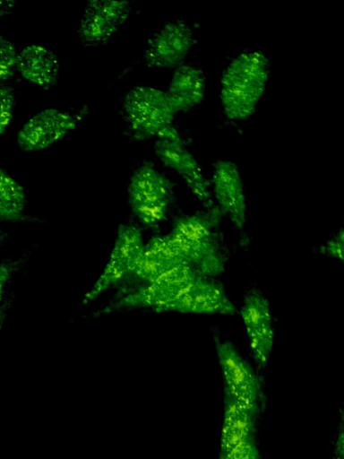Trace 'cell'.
Returning a JSON list of instances; mask_svg holds the SVG:
<instances>
[{
    "label": "cell",
    "mask_w": 344,
    "mask_h": 459,
    "mask_svg": "<svg viewBox=\"0 0 344 459\" xmlns=\"http://www.w3.org/2000/svg\"><path fill=\"white\" fill-rule=\"evenodd\" d=\"M271 70L261 50H245L230 59L220 78L219 100L229 122L247 120L256 111Z\"/></svg>",
    "instance_id": "obj_1"
},
{
    "label": "cell",
    "mask_w": 344,
    "mask_h": 459,
    "mask_svg": "<svg viewBox=\"0 0 344 459\" xmlns=\"http://www.w3.org/2000/svg\"><path fill=\"white\" fill-rule=\"evenodd\" d=\"M223 215L217 209L176 218L168 233L186 264L197 273L214 278L224 273L227 254L219 232Z\"/></svg>",
    "instance_id": "obj_2"
},
{
    "label": "cell",
    "mask_w": 344,
    "mask_h": 459,
    "mask_svg": "<svg viewBox=\"0 0 344 459\" xmlns=\"http://www.w3.org/2000/svg\"><path fill=\"white\" fill-rule=\"evenodd\" d=\"M126 195L133 217L149 229L167 221L177 202L175 184L147 160L133 171Z\"/></svg>",
    "instance_id": "obj_3"
},
{
    "label": "cell",
    "mask_w": 344,
    "mask_h": 459,
    "mask_svg": "<svg viewBox=\"0 0 344 459\" xmlns=\"http://www.w3.org/2000/svg\"><path fill=\"white\" fill-rule=\"evenodd\" d=\"M176 115L166 92L151 86H134L121 98L125 135L131 141L156 138L163 128L174 123Z\"/></svg>",
    "instance_id": "obj_4"
},
{
    "label": "cell",
    "mask_w": 344,
    "mask_h": 459,
    "mask_svg": "<svg viewBox=\"0 0 344 459\" xmlns=\"http://www.w3.org/2000/svg\"><path fill=\"white\" fill-rule=\"evenodd\" d=\"M199 275L188 264L177 266L121 297L101 313L132 308L181 313L185 296Z\"/></svg>",
    "instance_id": "obj_5"
},
{
    "label": "cell",
    "mask_w": 344,
    "mask_h": 459,
    "mask_svg": "<svg viewBox=\"0 0 344 459\" xmlns=\"http://www.w3.org/2000/svg\"><path fill=\"white\" fill-rule=\"evenodd\" d=\"M224 393L257 416L262 403V385L258 375L230 341L214 334Z\"/></svg>",
    "instance_id": "obj_6"
},
{
    "label": "cell",
    "mask_w": 344,
    "mask_h": 459,
    "mask_svg": "<svg viewBox=\"0 0 344 459\" xmlns=\"http://www.w3.org/2000/svg\"><path fill=\"white\" fill-rule=\"evenodd\" d=\"M144 245L141 229L131 223L119 225L107 263L82 299V306L89 305L123 279L133 275Z\"/></svg>",
    "instance_id": "obj_7"
},
{
    "label": "cell",
    "mask_w": 344,
    "mask_h": 459,
    "mask_svg": "<svg viewBox=\"0 0 344 459\" xmlns=\"http://www.w3.org/2000/svg\"><path fill=\"white\" fill-rule=\"evenodd\" d=\"M85 108L79 111L47 108L30 117L16 134V144L24 152L45 150L76 129Z\"/></svg>",
    "instance_id": "obj_8"
},
{
    "label": "cell",
    "mask_w": 344,
    "mask_h": 459,
    "mask_svg": "<svg viewBox=\"0 0 344 459\" xmlns=\"http://www.w3.org/2000/svg\"><path fill=\"white\" fill-rule=\"evenodd\" d=\"M255 364L264 368L271 358L275 330L270 301L258 288H251L238 310Z\"/></svg>",
    "instance_id": "obj_9"
},
{
    "label": "cell",
    "mask_w": 344,
    "mask_h": 459,
    "mask_svg": "<svg viewBox=\"0 0 344 459\" xmlns=\"http://www.w3.org/2000/svg\"><path fill=\"white\" fill-rule=\"evenodd\" d=\"M196 43L194 30L185 20L166 22L148 40L142 62L150 68L175 69Z\"/></svg>",
    "instance_id": "obj_10"
},
{
    "label": "cell",
    "mask_w": 344,
    "mask_h": 459,
    "mask_svg": "<svg viewBox=\"0 0 344 459\" xmlns=\"http://www.w3.org/2000/svg\"><path fill=\"white\" fill-rule=\"evenodd\" d=\"M153 149L162 164L174 170L181 178L187 188L201 203L203 210L219 209L212 197L211 181L208 180L202 167L187 146L156 138Z\"/></svg>",
    "instance_id": "obj_11"
},
{
    "label": "cell",
    "mask_w": 344,
    "mask_h": 459,
    "mask_svg": "<svg viewBox=\"0 0 344 459\" xmlns=\"http://www.w3.org/2000/svg\"><path fill=\"white\" fill-rule=\"evenodd\" d=\"M131 11L128 1H88L77 30L81 43L88 48L108 43L125 24Z\"/></svg>",
    "instance_id": "obj_12"
},
{
    "label": "cell",
    "mask_w": 344,
    "mask_h": 459,
    "mask_svg": "<svg viewBox=\"0 0 344 459\" xmlns=\"http://www.w3.org/2000/svg\"><path fill=\"white\" fill-rule=\"evenodd\" d=\"M211 187L215 204L232 225L243 231L246 222V198L242 176L237 165L218 160L213 164Z\"/></svg>",
    "instance_id": "obj_13"
},
{
    "label": "cell",
    "mask_w": 344,
    "mask_h": 459,
    "mask_svg": "<svg viewBox=\"0 0 344 459\" xmlns=\"http://www.w3.org/2000/svg\"><path fill=\"white\" fill-rule=\"evenodd\" d=\"M183 264H187L171 236L158 234L144 242L133 275L145 283Z\"/></svg>",
    "instance_id": "obj_14"
},
{
    "label": "cell",
    "mask_w": 344,
    "mask_h": 459,
    "mask_svg": "<svg viewBox=\"0 0 344 459\" xmlns=\"http://www.w3.org/2000/svg\"><path fill=\"white\" fill-rule=\"evenodd\" d=\"M206 77L202 67L184 63L176 67L165 91L176 114L187 113L204 99Z\"/></svg>",
    "instance_id": "obj_15"
},
{
    "label": "cell",
    "mask_w": 344,
    "mask_h": 459,
    "mask_svg": "<svg viewBox=\"0 0 344 459\" xmlns=\"http://www.w3.org/2000/svg\"><path fill=\"white\" fill-rule=\"evenodd\" d=\"M59 71L57 56L44 46L31 44L18 52L16 72L30 83L45 91L56 85Z\"/></svg>",
    "instance_id": "obj_16"
},
{
    "label": "cell",
    "mask_w": 344,
    "mask_h": 459,
    "mask_svg": "<svg viewBox=\"0 0 344 459\" xmlns=\"http://www.w3.org/2000/svg\"><path fill=\"white\" fill-rule=\"evenodd\" d=\"M223 419L219 437V455L239 444L254 438L256 416L236 401L225 394Z\"/></svg>",
    "instance_id": "obj_17"
},
{
    "label": "cell",
    "mask_w": 344,
    "mask_h": 459,
    "mask_svg": "<svg viewBox=\"0 0 344 459\" xmlns=\"http://www.w3.org/2000/svg\"><path fill=\"white\" fill-rule=\"evenodd\" d=\"M26 196L22 186L0 169V221H20L25 218Z\"/></svg>",
    "instance_id": "obj_18"
},
{
    "label": "cell",
    "mask_w": 344,
    "mask_h": 459,
    "mask_svg": "<svg viewBox=\"0 0 344 459\" xmlns=\"http://www.w3.org/2000/svg\"><path fill=\"white\" fill-rule=\"evenodd\" d=\"M18 52L13 43L0 34V82L16 72Z\"/></svg>",
    "instance_id": "obj_19"
},
{
    "label": "cell",
    "mask_w": 344,
    "mask_h": 459,
    "mask_svg": "<svg viewBox=\"0 0 344 459\" xmlns=\"http://www.w3.org/2000/svg\"><path fill=\"white\" fill-rule=\"evenodd\" d=\"M15 105L14 92L10 86L0 84V136L9 126Z\"/></svg>",
    "instance_id": "obj_20"
},
{
    "label": "cell",
    "mask_w": 344,
    "mask_h": 459,
    "mask_svg": "<svg viewBox=\"0 0 344 459\" xmlns=\"http://www.w3.org/2000/svg\"><path fill=\"white\" fill-rule=\"evenodd\" d=\"M219 459H261L254 438L246 440L229 452L219 455Z\"/></svg>",
    "instance_id": "obj_21"
},
{
    "label": "cell",
    "mask_w": 344,
    "mask_h": 459,
    "mask_svg": "<svg viewBox=\"0 0 344 459\" xmlns=\"http://www.w3.org/2000/svg\"><path fill=\"white\" fill-rule=\"evenodd\" d=\"M24 259L19 257L16 259H7L0 264V302L5 292L7 283L13 273L21 268Z\"/></svg>",
    "instance_id": "obj_22"
},
{
    "label": "cell",
    "mask_w": 344,
    "mask_h": 459,
    "mask_svg": "<svg viewBox=\"0 0 344 459\" xmlns=\"http://www.w3.org/2000/svg\"><path fill=\"white\" fill-rule=\"evenodd\" d=\"M344 236L342 228L322 247V253L336 258L340 262L343 261V247Z\"/></svg>",
    "instance_id": "obj_23"
},
{
    "label": "cell",
    "mask_w": 344,
    "mask_h": 459,
    "mask_svg": "<svg viewBox=\"0 0 344 459\" xmlns=\"http://www.w3.org/2000/svg\"><path fill=\"white\" fill-rule=\"evenodd\" d=\"M4 319V310L0 307V329L3 325Z\"/></svg>",
    "instance_id": "obj_24"
},
{
    "label": "cell",
    "mask_w": 344,
    "mask_h": 459,
    "mask_svg": "<svg viewBox=\"0 0 344 459\" xmlns=\"http://www.w3.org/2000/svg\"><path fill=\"white\" fill-rule=\"evenodd\" d=\"M6 3L0 1V16L4 13L5 4Z\"/></svg>",
    "instance_id": "obj_25"
}]
</instances>
